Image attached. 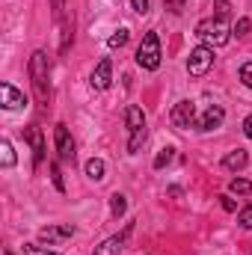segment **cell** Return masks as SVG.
Returning a JSON list of instances; mask_svg holds the SVG:
<instances>
[{
	"label": "cell",
	"instance_id": "6da1fadb",
	"mask_svg": "<svg viewBox=\"0 0 252 255\" xmlns=\"http://www.w3.org/2000/svg\"><path fill=\"white\" fill-rule=\"evenodd\" d=\"M196 36H199L208 48H220V45L229 42L232 30H229V21H226V18H205V21L196 24Z\"/></svg>",
	"mask_w": 252,
	"mask_h": 255
},
{
	"label": "cell",
	"instance_id": "7a4b0ae2",
	"mask_svg": "<svg viewBox=\"0 0 252 255\" xmlns=\"http://www.w3.org/2000/svg\"><path fill=\"white\" fill-rule=\"evenodd\" d=\"M30 80H33V89H36V98L45 104L48 95H51V86H48V54L45 51H33V57H30Z\"/></svg>",
	"mask_w": 252,
	"mask_h": 255
},
{
	"label": "cell",
	"instance_id": "3957f363",
	"mask_svg": "<svg viewBox=\"0 0 252 255\" xmlns=\"http://www.w3.org/2000/svg\"><path fill=\"white\" fill-rule=\"evenodd\" d=\"M136 65L145 68V71L160 68V39H157L154 30H148V33L142 36V42H139V48H136Z\"/></svg>",
	"mask_w": 252,
	"mask_h": 255
},
{
	"label": "cell",
	"instance_id": "277c9868",
	"mask_svg": "<svg viewBox=\"0 0 252 255\" xmlns=\"http://www.w3.org/2000/svg\"><path fill=\"white\" fill-rule=\"evenodd\" d=\"M125 125H127V133H130V139H127V151L136 154L139 145H142V139H145V113H142L136 104H127Z\"/></svg>",
	"mask_w": 252,
	"mask_h": 255
},
{
	"label": "cell",
	"instance_id": "5b68a950",
	"mask_svg": "<svg viewBox=\"0 0 252 255\" xmlns=\"http://www.w3.org/2000/svg\"><path fill=\"white\" fill-rule=\"evenodd\" d=\"M211 65H214V48L199 45L196 51H190V60H187L190 77H202V74H208V71H211Z\"/></svg>",
	"mask_w": 252,
	"mask_h": 255
},
{
	"label": "cell",
	"instance_id": "8992f818",
	"mask_svg": "<svg viewBox=\"0 0 252 255\" xmlns=\"http://www.w3.org/2000/svg\"><path fill=\"white\" fill-rule=\"evenodd\" d=\"M172 125L181 128V130H187V128L196 125V104L193 101H178L175 107H172Z\"/></svg>",
	"mask_w": 252,
	"mask_h": 255
},
{
	"label": "cell",
	"instance_id": "52a82bcc",
	"mask_svg": "<svg viewBox=\"0 0 252 255\" xmlns=\"http://www.w3.org/2000/svg\"><path fill=\"white\" fill-rule=\"evenodd\" d=\"M54 145H57L60 160H74V139H71V133H68V128L63 122L54 128Z\"/></svg>",
	"mask_w": 252,
	"mask_h": 255
},
{
	"label": "cell",
	"instance_id": "ba28073f",
	"mask_svg": "<svg viewBox=\"0 0 252 255\" xmlns=\"http://www.w3.org/2000/svg\"><path fill=\"white\" fill-rule=\"evenodd\" d=\"M223 119H226V110L220 107V104H211L202 116H196V130H217V128L223 125Z\"/></svg>",
	"mask_w": 252,
	"mask_h": 255
},
{
	"label": "cell",
	"instance_id": "9c48e42d",
	"mask_svg": "<svg viewBox=\"0 0 252 255\" xmlns=\"http://www.w3.org/2000/svg\"><path fill=\"white\" fill-rule=\"evenodd\" d=\"M74 235V226H45V229H39V241L42 244H48V247H54V244H63Z\"/></svg>",
	"mask_w": 252,
	"mask_h": 255
},
{
	"label": "cell",
	"instance_id": "30bf717a",
	"mask_svg": "<svg viewBox=\"0 0 252 255\" xmlns=\"http://www.w3.org/2000/svg\"><path fill=\"white\" fill-rule=\"evenodd\" d=\"M0 104L6 110H21L27 101H24V92H18L12 83H0Z\"/></svg>",
	"mask_w": 252,
	"mask_h": 255
},
{
	"label": "cell",
	"instance_id": "8fae6325",
	"mask_svg": "<svg viewBox=\"0 0 252 255\" xmlns=\"http://www.w3.org/2000/svg\"><path fill=\"white\" fill-rule=\"evenodd\" d=\"M113 80V63L110 60H101L92 71V89H107Z\"/></svg>",
	"mask_w": 252,
	"mask_h": 255
},
{
	"label": "cell",
	"instance_id": "7c38bea8",
	"mask_svg": "<svg viewBox=\"0 0 252 255\" xmlns=\"http://www.w3.org/2000/svg\"><path fill=\"white\" fill-rule=\"evenodd\" d=\"M24 136H27V142L33 145V163L39 166L42 160H45V142H42V130L36 125H30L27 130H24Z\"/></svg>",
	"mask_w": 252,
	"mask_h": 255
},
{
	"label": "cell",
	"instance_id": "4fadbf2b",
	"mask_svg": "<svg viewBox=\"0 0 252 255\" xmlns=\"http://www.w3.org/2000/svg\"><path fill=\"white\" fill-rule=\"evenodd\" d=\"M247 163H250V154H247L244 148H235V151H229V154L223 157V166H226L229 172H241Z\"/></svg>",
	"mask_w": 252,
	"mask_h": 255
},
{
	"label": "cell",
	"instance_id": "5bb4252c",
	"mask_svg": "<svg viewBox=\"0 0 252 255\" xmlns=\"http://www.w3.org/2000/svg\"><path fill=\"white\" fill-rule=\"evenodd\" d=\"M125 238L127 235H116V238H107L101 247H95L92 255H122V247H125Z\"/></svg>",
	"mask_w": 252,
	"mask_h": 255
},
{
	"label": "cell",
	"instance_id": "9a60e30c",
	"mask_svg": "<svg viewBox=\"0 0 252 255\" xmlns=\"http://www.w3.org/2000/svg\"><path fill=\"white\" fill-rule=\"evenodd\" d=\"M86 175H89L92 181H101V178H104V160H101V157L86 160Z\"/></svg>",
	"mask_w": 252,
	"mask_h": 255
},
{
	"label": "cell",
	"instance_id": "2e32d148",
	"mask_svg": "<svg viewBox=\"0 0 252 255\" xmlns=\"http://www.w3.org/2000/svg\"><path fill=\"white\" fill-rule=\"evenodd\" d=\"M0 151H3V157H0V163H3V169H9V166H15V151H12V142H9V139H3V142H0Z\"/></svg>",
	"mask_w": 252,
	"mask_h": 255
},
{
	"label": "cell",
	"instance_id": "e0dca14e",
	"mask_svg": "<svg viewBox=\"0 0 252 255\" xmlns=\"http://www.w3.org/2000/svg\"><path fill=\"white\" fill-rule=\"evenodd\" d=\"M125 208H127L125 196H122V193H113V196H110V214H113V217H122Z\"/></svg>",
	"mask_w": 252,
	"mask_h": 255
},
{
	"label": "cell",
	"instance_id": "ac0fdd59",
	"mask_svg": "<svg viewBox=\"0 0 252 255\" xmlns=\"http://www.w3.org/2000/svg\"><path fill=\"white\" fill-rule=\"evenodd\" d=\"M172 157H175V148H172V145H166V148H160V154L154 157V169H163V166H166V163H169Z\"/></svg>",
	"mask_w": 252,
	"mask_h": 255
},
{
	"label": "cell",
	"instance_id": "d6986e66",
	"mask_svg": "<svg viewBox=\"0 0 252 255\" xmlns=\"http://www.w3.org/2000/svg\"><path fill=\"white\" fill-rule=\"evenodd\" d=\"M107 45H110V48H125V45H127V30H125V27H122V30H116V33L110 36V42H107Z\"/></svg>",
	"mask_w": 252,
	"mask_h": 255
},
{
	"label": "cell",
	"instance_id": "ffe728a7",
	"mask_svg": "<svg viewBox=\"0 0 252 255\" xmlns=\"http://www.w3.org/2000/svg\"><path fill=\"white\" fill-rule=\"evenodd\" d=\"M238 223H241L244 229H252V202L247 205V208H241V211H238Z\"/></svg>",
	"mask_w": 252,
	"mask_h": 255
},
{
	"label": "cell",
	"instance_id": "44dd1931",
	"mask_svg": "<svg viewBox=\"0 0 252 255\" xmlns=\"http://www.w3.org/2000/svg\"><path fill=\"white\" fill-rule=\"evenodd\" d=\"M24 255H60L57 250H45V247H36V244H27Z\"/></svg>",
	"mask_w": 252,
	"mask_h": 255
},
{
	"label": "cell",
	"instance_id": "7402d4cb",
	"mask_svg": "<svg viewBox=\"0 0 252 255\" xmlns=\"http://www.w3.org/2000/svg\"><path fill=\"white\" fill-rule=\"evenodd\" d=\"M229 190H232V193H250V190H252V184L247 181V178H235V181L229 184Z\"/></svg>",
	"mask_w": 252,
	"mask_h": 255
},
{
	"label": "cell",
	"instance_id": "603a6c76",
	"mask_svg": "<svg viewBox=\"0 0 252 255\" xmlns=\"http://www.w3.org/2000/svg\"><path fill=\"white\" fill-rule=\"evenodd\" d=\"M51 178H54V187L63 193L65 184H63V172H60V166H57V163H51Z\"/></svg>",
	"mask_w": 252,
	"mask_h": 255
},
{
	"label": "cell",
	"instance_id": "cb8c5ba5",
	"mask_svg": "<svg viewBox=\"0 0 252 255\" xmlns=\"http://www.w3.org/2000/svg\"><path fill=\"white\" fill-rule=\"evenodd\" d=\"M250 30H252V21H250V18H241V21L235 24V36H247Z\"/></svg>",
	"mask_w": 252,
	"mask_h": 255
},
{
	"label": "cell",
	"instance_id": "d4e9b609",
	"mask_svg": "<svg viewBox=\"0 0 252 255\" xmlns=\"http://www.w3.org/2000/svg\"><path fill=\"white\" fill-rule=\"evenodd\" d=\"M241 83H244L247 89H252V63H247L241 68Z\"/></svg>",
	"mask_w": 252,
	"mask_h": 255
},
{
	"label": "cell",
	"instance_id": "484cf974",
	"mask_svg": "<svg viewBox=\"0 0 252 255\" xmlns=\"http://www.w3.org/2000/svg\"><path fill=\"white\" fill-rule=\"evenodd\" d=\"M166 9H169L172 15H181V12H184V0H166Z\"/></svg>",
	"mask_w": 252,
	"mask_h": 255
},
{
	"label": "cell",
	"instance_id": "4316f807",
	"mask_svg": "<svg viewBox=\"0 0 252 255\" xmlns=\"http://www.w3.org/2000/svg\"><path fill=\"white\" fill-rule=\"evenodd\" d=\"M217 18L229 21V0H217Z\"/></svg>",
	"mask_w": 252,
	"mask_h": 255
},
{
	"label": "cell",
	"instance_id": "83f0119b",
	"mask_svg": "<svg viewBox=\"0 0 252 255\" xmlns=\"http://www.w3.org/2000/svg\"><path fill=\"white\" fill-rule=\"evenodd\" d=\"M130 6H133V12H139V15L148 12V0H130Z\"/></svg>",
	"mask_w": 252,
	"mask_h": 255
},
{
	"label": "cell",
	"instance_id": "f1b7e54d",
	"mask_svg": "<svg viewBox=\"0 0 252 255\" xmlns=\"http://www.w3.org/2000/svg\"><path fill=\"white\" fill-rule=\"evenodd\" d=\"M63 12H65V3L63 0H54V18L57 21H63Z\"/></svg>",
	"mask_w": 252,
	"mask_h": 255
},
{
	"label": "cell",
	"instance_id": "f546056e",
	"mask_svg": "<svg viewBox=\"0 0 252 255\" xmlns=\"http://www.w3.org/2000/svg\"><path fill=\"white\" fill-rule=\"evenodd\" d=\"M244 133H247V139H252V113L244 119Z\"/></svg>",
	"mask_w": 252,
	"mask_h": 255
},
{
	"label": "cell",
	"instance_id": "4dcf8cb0",
	"mask_svg": "<svg viewBox=\"0 0 252 255\" xmlns=\"http://www.w3.org/2000/svg\"><path fill=\"white\" fill-rule=\"evenodd\" d=\"M220 205H223V208H226V211H235V202H232V199H229V196H220Z\"/></svg>",
	"mask_w": 252,
	"mask_h": 255
},
{
	"label": "cell",
	"instance_id": "1f68e13d",
	"mask_svg": "<svg viewBox=\"0 0 252 255\" xmlns=\"http://www.w3.org/2000/svg\"><path fill=\"white\" fill-rule=\"evenodd\" d=\"M3 255H12V250H6V253H3Z\"/></svg>",
	"mask_w": 252,
	"mask_h": 255
}]
</instances>
